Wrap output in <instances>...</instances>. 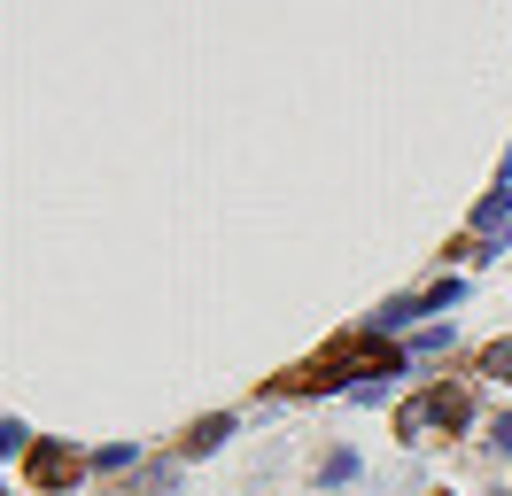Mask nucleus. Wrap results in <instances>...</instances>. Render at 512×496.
<instances>
[{
	"instance_id": "f257e3e1",
	"label": "nucleus",
	"mask_w": 512,
	"mask_h": 496,
	"mask_svg": "<svg viewBox=\"0 0 512 496\" xmlns=\"http://www.w3.org/2000/svg\"><path fill=\"white\" fill-rule=\"evenodd\" d=\"M388 365H396V349H388V341H373V334H342L334 349H326V357L295 365L280 388H334L342 372H388Z\"/></svg>"
},
{
	"instance_id": "f03ea898",
	"label": "nucleus",
	"mask_w": 512,
	"mask_h": 496,
	"mask_svg": "<svg viewBox=\"0 0 512 496\" xmlns=\"http://www.w3.org/2000/svg\"><path fill=\"white\" fill-rule=\"evenodd\" d=\"M466 411H474V403H466V388H435V396H419V403H404V411H396V434H404V442H419L427 427H466Z\"/></svg>"
},
{
	"instance_id": "7ed1b4c3",
	"label": "nucleus",
	"mask_w": 512,
	"mask_h": 496,
	"mask_svg": "<svg viewBox=\"0 0 512 496\" xmlns=\"http://www.w3.org/2000/svg\"><path fill=\"white\" fill-rule=\"evenodd\" d=\"M24 473H32V489H63V481H78V450L70 442H39Z\"/></svg>"
},
{
	"instance_id": "20e7f679",
	"label": "nucleus",
	"mask_w": 512,
	"mask_h": 496,
	"mask_svg": "<svg viewBox=\"0 0 512 496\" xmlns=\"http://www.w3.org/2000/svg\"><path fill=\"white\" fill-rule=\"evenodd\" d=\"M481 372H489V380H512V341H497V349H481Z\"/></svg>"
},
{
	"instance_id": "39448f33",
	"label": "nucleus",
	"mask_w": 512,
	"mask_h": 496,
	"mask_svg": "<svg viewBox=\"0 0 512 496\" xmlns=\"http://www.w3.org/2000/svg\"><path fill=\"white\" fill-rule=\"evenodd\" d=\"M218 434H225V419H202V427H194L187 442H179V450H210V442H218Z\"/></svg>"
}]
</instances>
